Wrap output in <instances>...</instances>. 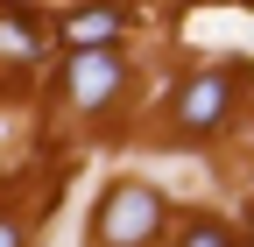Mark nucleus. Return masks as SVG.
<instances>
[{"mask_svg":"<svg viewBox=\"0 0 254 247\" xmlns=\"http://www.w3.org/2000/svg\"><path fill=\"white\" fill-rule=\"evenodd\" d=\"M155 226H163V198H155V184H113L99 219H92V233H99V247H148Z\"/></svg>","mask_w":254,"mask_h":247,"instance_id":"f257e3e1","label":"nucleus"},{"mask_svg":"<svg viewBox=\"0 0 254 247\" xmlns=\"http://www.w3.org/2000/svg\"><path fill=\"white\" fill-rule=\"evenodd\" d=\"M240 78H247V64H212V71H198V78L177 92V127H184V134H212L219 120H226Z\"/></svg>","mask_w":254,"mask_h":247,"instance_id":"f03ea898","label":"nucleus"},{"mask_svg":"<svg viewBox=\"0 0 254 247\" xmlns=\"http://www.w3.org/2000/svg\"><path fill=\"white\" fill-rule=\"evenodd\" d=\"M64 92H71V106H106L113 92H120V57L106 43H92L71 57V71H64Z\"/></svg>","mask_w":254,"mask_h":247,"instance_id":"7ed1b4c3","label":"nucleus"},{"mask_svg":"<svg viewBox=\"0 0 254 247\" xmlns=\"http://www.w3.org/2000/svg\"><path fill=\"white\" fill-rule=\"evenodd\" d=\"M64 36H71L78 50H92V43H113V36H120V7H106V0H92V7H78L71 21H64Z\"/></svg>","mask_w":254,"mask_h":247,"instance_id":"20e7f679","label":"nucleus"},{"mask_svg":"<svg viewBox=\"0 0 254 247\" xmlns=\"http://www.w3.org/2000/svg\"><path fill=\"white\" fill-rule=\"evenodd\" d=\"M177 247H233V233H226V226H184Z\"/></svg>","mask_w":254,"mask_h":247,"instance_id":"39448f33","label":"nucleus"},{"mask_svg":"<svg viewBox=\"0 0 254 247\" xmlns=\"http://www.w3.org/2000/svg\"><path fill=\"white\" fill-rule=\"evenodd\" d=\"M0 50H36V36H28V28H14V21H0Z\"/></svg>","mask_w":254,"mask_h":247,"instance_id":"423d86ee","label":"nucleus"},{"mask_svg":"<svg viewBox=\"0 0 254 247\" xmlns=\"http://www.w3.org/2000/svg\"><path fill=\"white\" fill-rule=\"evenodd\" d=\"M0 247H21V226L14 219H0Z\"/></svg>","mask_w":254,"mask_h":247,"instance_id":"0eeeda50","label":"nucleus"}]
</instances>
